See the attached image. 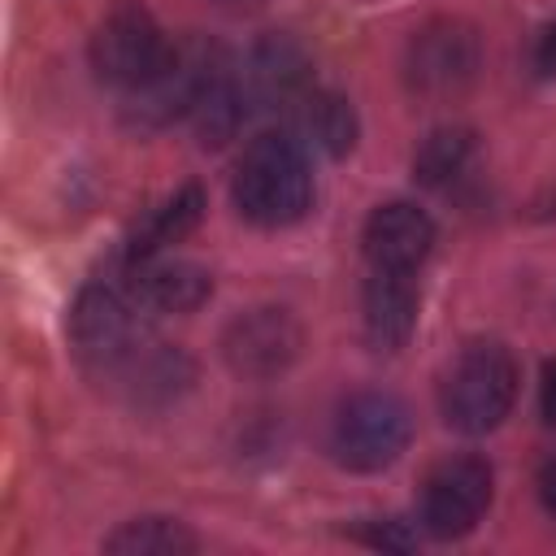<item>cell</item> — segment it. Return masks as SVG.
Segmentation results:
<instances>
[{
	"mask_svg": "<svg viewBox=\"0 0 556 556\" xmlns=\"http://www.w3.org/2000/svg\"><path fill=\"white\" fill-rule=\"evenodd\" d=\"M226 365L243 378H274L300 352V326L287 308H248L226 326Z\"/></svg>",
	"mask_w": 556,
	"mask_h": 556,
	"instance_id": "obj_9",
	"label": "cell"
},
{
	"mask_svg": "<svg viewBox=\"0 0 556 556\" xmlns=\"http://www.w3.org/2000/svg\"><path fill=\"white\" fill-rule=\"evenodd\" d=\"M539 500H543V508L556 517V456H547L543 469H539Z\"/></svg>",
	"mask_w": 556,
	"mask_h": 556,
	"instance_id": "obj_20",
	"label": "cell"
},
{
	"mask_svg": "<svg viewBox=\"0 0 556 556\" xmlns=\"http://www.w3.org/2000/svg\"><path fill=\"white\" fill-rule=\"evenodd\" d=\"M126 287L143 313H191L213 295V274L195 261L148 256L130 265Z\"/></svg>",
	"mask_w": 556,
	"mask_h": 556,
	"instance_id": "obj_12",
	"label": "cell"
},
{
	"mask_svg": "<svg viewBox=\"0 0 556 556\" xmlns=\"http://www.w3.org/2000/svg\"><path fill=\"white\" fill-rule=\"evenodd\" d=\"M361 248L369 269H387V274H417L426 265V256L434 252V222L426 208L408 204V200H391L378 204L365 217L361 230Z\"/></svg>",
	"mask_w": 556,
	"mask_h": 556,
	"instance_id": "obj_10",
	"label": "cell"
},
{
	"mask_svg": "<svg viewBox=\"0 0 556 556\" xmlns=\"http://www.w3.org/2000/svg\"><path fill=\"white\" fill-rule=\"evenodd\" d=\"M143 308L126 282H87L70 308V339L87 365L113 374L143 348Z\"/></svg>",
	"mask_w": 556,
	"mask_h": 556,
	"instance_id": "obj_6",
	"label": "cell"
},
{
	"mask_svg": "<svg viewBox=\"0 0 556 556\" xmlns=\"http://www.w3.org/2000/svg\"><path fill=\"white\" fill-rule=\"evenodd\" d=\"M491 486L495 473L482 456L460 452V456H443L439 465H430V473L421 478V495H417V521L430 539H460L469 534L486 504H491Z\"/></svg>",
	"mask_w": 556,
	"mask_h": 556,
	"instance_id": "obj_7",
	"label": "cell"
},
{
	"mask_svg": "<svg viewBox=\"0 0 556 556\" xmlns=\"http://www.w3.org/2000/svg\"><path fill=\"white\" fill-rule=\"evenodd\" d=\"M482 70V43L478 30L456 22V17H439L426 22L404 52V74L408 87L421 96H460Z\"/></svg>",
	"mask_w": 556,
	"mask_h": 556,
	"instance_id": "obj_8",
	"label": "cell"
},
{
	"mask_svg": "<svg viewBox=\"0 0 556 556\" xmlns=\"http://www.w3.org/2000/svg\"><path fill=\"white\" fill-rule=\"evenodd\" d=\"M356 539H361V543H369V547H395V552L417 547V534H408V530H404V521H395V517L365 521V526L356 530Z\"/></svg>",
	"mask_w": 556,
	"mask_h": 556,
	"instance_id": "obj_18",
	"label": "cell"
},
{
	"mask_svg": "<svg viewBox=\"0 0 556 556\" xmlns=\"http://www.w3.org/2000/svg\"><path fill=\"white\" fill-rule=\"evenodd\" d=\"M534 70L543 78H556V22H547V30L539 35V48H534Z\"/></svg>",
	"mask_w": 556,
	"mask_h": 556,
	"instance_id": "obj_19",
	"label": "cell"
},
{
	"mask_svg": "<svg viewBox=\"0 0 556 556\" xmlns=\"http://www.w3.org/2000/svg\"><path fill=\"white\" fill-rule=\"evenodd\" d=\"M413 439V413L391 391H356L330 430V452L352 473H378L404 456Z\"/></svg>",
	"mask_w": 556,
	"mask_h": 556,
	"instance_id": "obj_4",
	"label": "cell"
},
{
	"mask_svg": "<svg viewBox=\"0 0 556 556\" xmlns=\"http://www.w3.org/2000/svg\"><path fill=\"white\" fill-rule=\"evenodd\" d=\"M308 87H313L308 56H304V48L291 35H265L248 52V61L239 70V91H243L248 113H261V109H295V100Z\"/></svg>",
	"mask_w": 556,
	"mask_h": 556,
	"instance_id": "obj_11",
	"label": "cell"
},
{
	"mask_svg": "<svg viewBox=\"0 0 556 556\" xmlns=\"http://www.w3.org/2000/svg\"><path fill=\"white\" fill-rule=\"evenodd\" d=\"M195 547V534L174 517H135L104 539V552L117 556H187Z\"/></svg>",
	"mask_w": 556,
	"mask_h": 556,
	"instance_id": "obj_17",
	"label": "cell"
},
{
	"mask_svg": "<svg viewBox=\"0 0 556 556\" xmlns=\"http://www.w3.org/2000/svg\"><path fill=\"white\" fill-rule=\"evenodd\" d=\"M295 139L304 143H317L321 152H330V156H343L352 143H356V113H352V104L339 96V91H317V87H308L300 100H295Z\"/></svg>",
	"mask_w": 556,
	"mask_h": 556,
	"instance_id": "obj_15",
	"label": "cell"
},
{
	"mask_svg": "<svg viewBox=\"0 0 556 556\" xmlns=\"http://www.w3.org/2000/svg\"><path fill=\"white\" fill-rule=\"evenodd\" d=\"M230 195L239 217H248L252 226L265 230L295 226L313 208V165L304 143L291 130L256 135L235 165Z\"/></svg>",
	"mask_w": 556,
	"mask_h": 556,
	"instance_id": "obj_1",
	"label": "cell"
},
{
	"mask_svg": "<svg viewBox=\"0 0 556 556\" xmlns=\"http://www.w3.org/2000/svg\"><path fill=\"white\" fill-rule=\"evenodd\" d=\"M200 217H204V191H200L195 182L178 187V191H174L161 208H152V217L130 235V243H126V265L148 261V256H161L169 243H178L182 235H191V230L200 226Z\"/></svg>",
	"mask_w": 556,
	"mask_h": 556,
	"instance_id": "obj_16",
	"label": "cell"
},
{
	"mask_svg": "<svg viewBox=\"0 0 556 556\" xmlns=\"http://www.w3.org/2000/svg\"><path fill=\"white\" fill-rule=\"evenodd\" d=\"M169 52H174V43L156 26V17L148 9H139V4L113 9L96 26V35L87 43V56H91L96 78L104 87L122 91V96H130L135 87H143L148 78H156L161 65L169 61Z\"/></svg>",
	"mask_w": 556,
	"mask_h": 556,
	"instance_id": "obj_5",
	"label": "cell"
},
{
	"mask_svg": "<svg viewBox=\"0 0 556 556\" xmlns=\"http://www.w3.org/2000/svg\"><path fill=\"white\" fill-rule=\"evenodd\" d=\"M539 404H543V421L556 426V361L543 369V387H539Z\"/></svg>",
	"mask_w": 556,
	"mask_h": 556,
	"instance_id": "obj_21",
	"label": "cell"
},
{
	"mask_svg": "<svg viewBox=\"0 0 556 556\" xmlns=\"http://www.w3.org/2000/svg\"><path fill=\"white\" fill-rule=\"evenodd\" d=\"M478 135L469 126H439L426 135V143L413 156V174L430 191H452L478 169Z\"/></svg>",
	"mask_w": 556,
	"mask_h": 556,
	"instance_id": "obj_14",
	"label": "cell"
},
{
	"mask_svg": "<svg viewBox=\"0 0 556 556\" xmlns=\"http://www.w3.org/2000/svg\"><path fill=\"white\" fill-rule=\"evenodd\" d=\"M226 70H230V56H226L222 43L182 39V43H174V52H169V61L161 65L156 78H148L130 96H122L126 100L122 113L139 130H161L178 117H195V109L204 104V96L217 87V78Z\"/></svg>",
	"mask_w": 556,
	"mask_h": 556,
	"instance_id": "obj_3",
	"label": "cell"
},
{
	"mask_svg": "<svg viewBox=\"0 0 556 556\" xmlns=\"http://www.w3.org/2000/svg\"><path fill=\"white\" fill-rule=\"evenodd\" d=\"M222 4H256V0H222Z\"/></svg>",
	"mask_w": 556,
	"mask_h": 556,
	"instance_id": "obj_22",
	"label": "cell"
},
{
	"mask_svg": "<svg viewBox=\"0 0 556 556\" xmlns=\"http://www.w3.org/2000/svg\"><path fill=\"white\" fill-rule=\"evenodd\" d=\"M417 308H421L417 274L369 269L365 295H361V313H365V339L378 352H400L408 343V334L417 326Z\"/></svg>",
	"mask_w": 556,
	"mask_h": 556,
	"instance_id": "obj_13",
	"label": "cell"
},
{
	"mask_svg": "<svg viewBox=\"0 0 556 556\" xmlns=\"http://www.w3.org/2000/svg\"><path fill=\"white\" fill-rule=\"evenodd\" d=\"M517 361L500 339H473L447 369L439 408L443 421L460 434H486L495 430L517 400Z\"/></svg>",
	"mask_w": 556,
	"mask_h": 556,
	"instance_id": "obj_2",
	"label": "cell"
}]
</instances>
